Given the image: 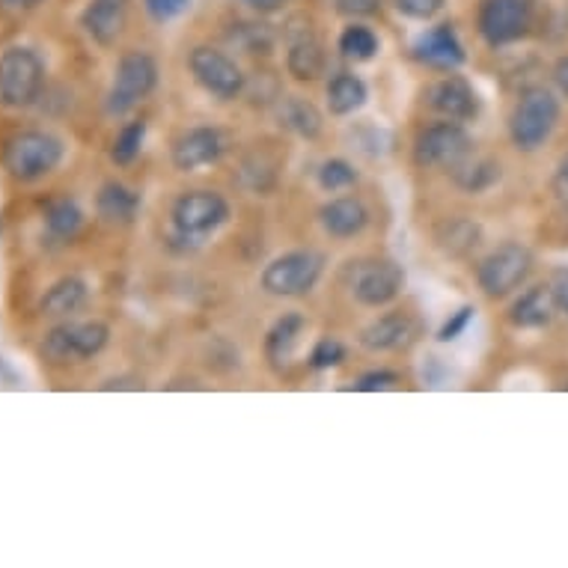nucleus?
Segmentation results:
<instances>
[{
	"label": "nucleus",
	"instance_id": "33",
	"mask_svg": "<svg viewBox=\"0 0 568 568\" xmlns=\"http://www.w3.org/2000/svg\"><path fill=\"white\" fill-rule=\"evenodd\" d=\"M345 361V345L339 343V339H334V336H325V339H318L316 345H313V352H310V366L313 369H334V366H339Z\"/></svg>",
	"mask_w": 568,
	"mask_h": 568
},
{
	"label": "nucleus",
	"instance_id": "12",
	"mask_svg": "<svg viewBox=\"0 0 568 568\" xmlns=\"http://www.w3.org/2000/svg\"><path fill=\"white\" fill-rule=\"evenodd\" d=\"M530 0H483L476 28L488 48H506L530 33Z\"/></svg>",
	"mask_w": 568,
	"mask_h": 568
},
{
	"label": "nucleus",
	"instance_id": "35",
	"mask_svg": "<svg viewBox=\"0 0 568 568\" xmlns=\"http://www.w3.org/2000/svg\"><path fill=\"white\" fill-rule=\"evenodd\" d=\"M396 384H402L399 373H393V369H375V373L361 375L357 384H354V390L378 393V390H390V387H396Z\"/></svg>",
	"mask_w": 568,
	"mask_h": 568
},
{
	"label": "nucleus",
	"instance_id": "28",
	"mask_svg": "<svg viewBox=\"0 0 568 568\" xmlns=\"http://www.w3.org/2000/svg\"><path fill=\"white\" fill-rule=\"evenodd\" d=\"M453 179H456L458 187H465L467 194H483V191L500 182V164L491 159H474L470 155L462 168L453 170Z\"/></svg>",
	"mask_w": 568,
	"mask_h": 568
},
{
	"label": "nucleus",
	"instance_id": "27",
	"mask_svg": "<svg viewBox=\"0 0 568 568\" xmlns=\"http://www.w3.org/2000/svg\"><path fill=\"white\" fill-rule=\"evenodd\" d=\"M45 230L54 242H75L78 233L84 230V212H81V205H78L75 200H69V196L54 200V203L45 209Z\"/></svg>",
	"mask_w": 568,
	"mask_h": 568
},
{
	"label": "nucleus",
	"instance_id": "8",
	"mask_svg": "<svg viewBox=\"0 0 568 568\" xmlns=\"http://www.w3.org/2000/svg\"><path fill=\"white\" fill-rule=\"evenodd\" d=\"M230 221V203L217 191H187L173 203V226L179 239L203 242Z\"/></svg>",
	"mask_w": 568,
	"mask_h": 568
},
{
	"label": "nucleus",
	"instance_id": "29",
	"mask_svg": "<svg viewBox=\"0 0 568 568\" xmlns=\"http://www.w3.org/2000/svg\"><path fill=\"white\" fill-rule=\"evenodd\" d=\"M143 143H146V122H125L111 143V161L116 168H129V164L138 161L140 152H143Z\"/></svg>",
	"mask_w": 568,
	"mask_h": 568
},
{
	"label": "nucleus",
	"instance_id": "24",
	"mask_svg": "<svg viewBox=\"0 0 568 568\" xmlns=\"http://www.w3.org/2000/svg\"><path fill=\"white\" fill-rule=\"evenodd\" d=\"M90 298V290L81 277H63L57 280L54 286L45 292L42 298V316L48 318H69L75 316L78 310L84 307Z\"/></svg>",
	"mask_w": 568,
	"mask_h": 568
},
{
	"label": "nucleus",
	"instance_id": "34",
	"mask_svg": "<svg viewBox=\"0 0 568 568\" xmlns=\"http://www.w3.org/2000/svg\"><path fill=\"white\" fill-rule=\"evenodd\" d=\"M393 7L410 21H432L444 12L447 0H393Z\"/></svg>",
	"mask_w": 568,
	"mask_h": 568
},
{
	"label": "nucleus",
	"instance_id": "2",
	"mask_svg": "<svg viewBox=\"0 0 568 568\" xmlns=\"http://www.w3.org/2000/svg\"><path fill=\"white\" fill-rule=\"evenodd\" d=\"M63 140L51 131H21L3 150V168L16 182H39L63 161Z\"/></svg>",
	"mask_w": 568,
	"mask_h": 568
},
{
	"label": "nucleus",
	"instance_id": "42",
	"mask_svg": "<svg viewBox=\"0 0 568 568\" xmlns=\"http://www.w3.org/2000/svg\"><path fill=\"white\" fill-rule=\"evenodd\" d=\"M253 12H260V16H274L286 7V0H244Z\"/></svg>",
	"mask_w": 568,
	"mask_h": 568
},
{
	"label": "nucleus",
	"instance_id": "38",
	"mask_svg": "<svg viewBox=\"0 0 568 568\" xmlns=\"http://www.w3.org/2000/svg\"><path fill=\"white\" fill-rule=\"evenodd\" d=\"M336 10L348 16V19H369L375 12L382 10L384 0H334Z\"/></svg>",
	"mask_w": 568,
	"mask_h": 568
},
{
	"label": "nucleus",
	"instance_id": "16",
	"mask_svg": "<svg viewBox=\"0 0 568 568\" xmlns=\"http://www.w3.org/2000/svg\"><path fill=\"white\" fill-rule=\"evenodd\" d=\"M414 57L423 65L438 69V72H456L458 65L467 60L465 45H462L453 24H438V28L419 33L417 42H414Z\"/></svg>",
	"mask_w": 568,
	"mask_h": 568
},
{
	"label": "nucleus",
	"instance_id": "21",
	"mask_svg": "<svg viewBox=\"0 0 568 568\" xmlns=\"http://www.w3.org/2000/svg\"><path fill=\"white\" fill-rule=\"evenodd\" d=\"M95 212L104 224L129 226L134 224V217L140 212V196L125 187L122 182H104L95 194Z\"/></svg>",
	"mask_w": 568,
	"mask_h": 568
},
{
	"label": "nucleus",
	"instance_id": "30",
	"mask_svg": "<svg viewBox=\"0 0 568 568\" xmlns=\"http://www.w3.org/2000/svg\"><path fill=\"white\" fill-rule=\"evenodd\" d=\"M339 54L354 63H366L378 54V37L366 24H348L339 37Z\"/></svg>",
	"mask_w": 568,
	"mask_h": 568
},
{
	"label": "nucleus",
	"instance_id": "31",
	"mask_svg": "<svg viewBox=\"0 0 568 568\" xmlns=\"http://www.w3.org/2000/svg\"><path fill=\"white\" fill-rule=\"evenodd\" d=\"M352 185H357V170H354V164H348L345 159H331L318 168V187H322V191L336 194V191H345V187Z\"/></svg>",
	"mask_w": 568,
	"mask_h": 568
},
{
	"label": "nucleus",
	"instance_id": "15",
	"mask_svg": "<svg viewBox=\"0 0 568 568\" xmlns=\"http://www.w3.org/2000/svg\"><path fill=\"white\" fill-rule=\"evenodd\" d=\"M226 143L224 134L212 125H196V129L185 131L182 138L173 143V168L179 173H194V170L212 168L217 161L224 159Z\"/></svg>",
	"mask_w": 568,
	"mask_h": 568
},
{
	"label": "nucleus",
	"instance_id": "13",
	"mask_svg": "<svg viewBox=\"0 0 568 568\" xmlns=\"http://www.w3.org/2000/svg\"><path fill=\"white\" fill-rule=\"evenodd\" d=\"M283 33H286V69H290V75L301 84H310L318 75H325V45L316 37L313 24L304 16H295Z\"/></svg>",
	"mask_w": 568,
	"mask_h": 568
},
{
	"label": "nucleus",
	"instance_id": "37",
	"mask_svg": "<svg viewBox=\"0 0 568 568\" xmlns=\"http://www.w3.org/2000/svg\"><path fill=\"white\" fill-rule=\"evenodd\" d=\"M470 318H474V307L456 310V313H453V316L444 322V327L438 331L440 343H453V339H458V336L465 334V327L470 325Z\"/></svg>",
	"mask_w": 568,
	"mask_h": 568
},
{
	"label": "nucleus",
	"instance_id": "36",
	"mask_svg": "<svg viewBox=\"0 0 568 568\" xmlns=\"http://www.w3.org/2000/svg\"><path fill=\"white\" fill-rule=\"evenodd\" d=\"M187 3H191V0H143L150 19L159 21V24H168V21L179 19V16L187 10Z\"/></svg>",
	"mask_w": 568,
	"mask_h": 568
},
{
	"label": "nucleus",
	"instance_id": "41",
	"mask_svg": "<svg viewBox=\"0 0 568 568\" xmlns=\"http://www.w3.org/2000/svg\"><path fill=\"white\" fill-rule=\"evenodd\" d=\"M550 75H554V87L559 90V95H566L568 99V57H559Z\"/></svg>",
	"mask_w": 568,
	"mask_h": 568
},
{
	"label": "nucleus",
	"instance_id": "9",
	"mask_svg": "<svg viewBox=\"0 0 568 568\" xmlns=\"http://www.w3.org/2000/svg\"><path fill=\"white\" fill-rule=\"evenodd\" d=\"M111 343V327L104 322H63L42 343V354L51 364H78L102 354Z\"/></svg>",
	"mask_w": 568,
	"mask_h": 568
},
{
	"label": "nucleus",
	"instance_id": "39",
	"mask_svg": "<svg viewBox=\"0 0 568 568\" xmlns=\"http://www.w3.org/2000/svg\"><path fill=\"white\" fill-rule=\"evenodd\" d=\"M554 194L568 209V155H562V161L557 164V173H554Z\"/></svg>",
	"mask_w": 568,
	"mask_h": 568
},
{
	"label": "nucleus",
	"instance_id": "1",
	"mask_svg": "<svg viewBox=\"0 0 568 568\" xmlns=\"http://www.w3.org/2000/svg\"><path fill=\"white\" fill-rule=\"evenodd\" d=\"M559 99L548 87H527L513 113H509V138H513L515 150L521 152H539L559 125Z\"/></svg>",
	"mask_w": 568,
	"mask_h": 568
},
{
	"label": "nucleus",
	"instance_id": "7",
	"mask_svg": "<svg viewBox=\"0 0 568 568\" xmlns=\"http://www.w3.org/2000/svg\"><path fill=\"white\" fill-rule=\"evenodd\" d=\"M532 271V253L524 244H500L479 265H476V283L488 298H506L515 290H521Z\"/></svg>",
	"mask_w": 568,
	"mask_h": 568
},
{
	"label": "nucleus",
	"instance_id": "18",
	"mask_svg": "<svg viewBox=\"0 0 568 568\" xmlns=\"http://www.w3.org/2000/svg\"><path fill=\"white\" fill-rule=\"evenodd\" d=\"M129 3L131 0H90L81 16V28L87 30V37L93 39L95 45H113L129 24Z\"/></svg>",
	"mask_w": 568,
	"mask_h": 568
},
{
	"label": "nucleus",
	"instance_id": "22",
	"mask_svg": "<svg viewBox=\"0 0 568 568\" xmlns=\"http://www.w3.org/2000/svg\"><path fill=\"white\" fill-rule=\"evenodd\" d=\"M483 242V226L470 221V217H453L444 221L435 233V244L438 251L449 260H465L467 253H474Z\"/></svg>",
	"mask_w": 568,
	"mask_h": 568
},
{
	"label": "nucleus",
	"instance_id": "32",
	"mask_svg": "<svg viewBox=\"0 0 568 568\" xmlns=\"http://www.w3.org/2000/svg\"><path fill=\"white\" fill-rule=\"evenodd\" d=\"M233 39L247 54H268L274 48V33L268 30V24H239Z\"/></svg>",
	"mask_w": 568,
	"mask_h": 568
},
{
	"label": "nucleus",
	"instance_id": "23",
	"mask_svg": "<svg viewBox=\"0 0 568 568\" xmlns=\"http://www.w3.org/2000/svg\"><path fill=\"white\" fill-rule=\"evenodd\" d=\"M327 99V111L334 113V116H352L366 104L369 99V87L361 75H354V72H339V75L331 78V84L325 90Z\"/></svg>",
	"mask_w": 568,
	"mask_h": 568
},
{
	"label": "nucleus",
	"instance_id": "11",
	"mask_svg": "<svg viewBox=\"0 0 568 568\" xmlns=\"http://www.w3.org/2000/svg\"><path fill=\"white\" fill-rule=\"evenodd\" d=\"M187 69L205 93L215 95L221 102H233L244 93V72L233 57L212 45H196L187 57Z\"/></svg>",
	"mask_w": 568,
	"mask_h": 568
},
{
	"label": "nucleus",
	"instance_id": "14",
	"mask_svg": "<svg viewBox=\"0 0 568 568\" xmlns=\"http://www.w3.org/2000/svg\"><path fill=\"white\" fill-rule=\"evenodd\" d=\"M426 104L432 111L453 122H470L483 111V99L476 93V87L465 75L447 72L426 90Z\"/></svg>",
	"mask_w": 568,
	"mask_h": 568
},
{
	"label": "nucleus",
	"instance_id": "3",
	"mask_svg": "<svg viewBox=\"0 0 568 568\" xmlns=\"http://www.w3.org/2000/svg\"><path fill=\"white\" fill-rule=\"evenodd\" d=\"M159 87V63L146 51H129L120 57L113 69L111 90L104 99L108 116H125L138 108L143 99H150Z\"/></svg>",
	"mask_w": 568,
	"mask_h": 568
},
{
	"label": "nucleus",
	"instance_id": "40",
	"mask_svg": "<svg viewBox=\"0 0 568 568\" xmlns=\"http://www.w3.org/2000/svg\"><path fill=\"white\" fill-rule=\"evenodd\" d=\"M554 295H557L559 310L568 316V271H557V277H554Z\"/></svg>",
	"mask_w": 568,
	"mask_h": 568
},
{
	"label": "nucleus",
	"instance_id": "6",
	"mask_svg": "<svg viewBox=\"0 0 568 568\" xmlns=\"http://www.w3.org/2000/svg\"><path fill=\"white\" fill-rule=\"evenodd\" d=\"M45 84V63L33 48H7L0 57V104L30 108Z\"/></svg>",
	"mask_w": 568,
	"mask_h": 568
},
{
	"label": "nucleus",
	"instance_id": "25",
	"mask_svg": "<svg viewBox=\"0 0 568 568\" xmlns=\"http://www.w3.org/2000/svg\"><path fill=\"white\" fill-rule=\"evenodd\" d=\"M307 331V318L301 316V313H286V316H280L274 325H271L268 336H265V354H268V361L274 364H286L295 348H298L301 336Z\"/></svg>",
	"mask_w": 568,
	"mask_h": 568
},
{
	"label": "nucleus",
	"instance_id": "20",
	"mask_svg": "<svg viewBox=\"0 0 568 568\" xmlns=\"http://www.w3.org/2000/svg\"><path fill=\"white\" fill-rule=\"evenodd\" d=\"M557 295H554V286H532L515 301L513 310H509V322L521 331H539V327H548L557 316Z\"/></svg>",
	"mask_w": 568,
	"mask_h": 568
},
{
	"label": "nucleus",
	"instance_id": "10",
	"mask_svg": "<svg viewBox=\"0 0 568 568\" xmlns=\"http://www.w3.org/2000/svg\"><path fill=\"white\" fill-rule=\"evenodd\" d=\"M354 301L369 310H382L399 298L405 290V271L393 260H364L352 265L348 280Z\"/></svg>",
	"mask_w": 568,
	"mask_h": 568
},
{
	"label": "nucleus",
	"instance_id": "19",
	"mask_svg": "<svg viewBox=\"0 0 568 568\" xmlns=\"http://www.w3.org/2000/svg\"><path fill=\"white\" fill-rule=\"evenodd\" d=\"M318 221H322V230L331 239H354V235L364 233L366 224H369V209L357 196H336V200H327L322 205Z\"/></svg>",
	"mask_w": 568,
	"mask_h": 568
},
{
	"label": "nucleus",
	"instance_id": "4",
	"mask_svg": "<svg viewBox=\"0 0 568 568\" xmlns=\"http://www.w3.org/2000/svg\"><path fill=\"white\" fill-rule=\"evenodd\" d=\"M325 274V256L316 251H290L271 260L260 274V286L271 298H304Z\"/></svg>",
	"mask_w": 568,
	"mask_h": 568
},
{
	"label": "nucleus",
	"instance_id": "26",
	"mask_svg": "<svg viewBox=\"0 0 568 568\" xmlns=\"http://www.w3.org/2000/svg\"><path fill=\"white\" fill-rule=\"evenodd\" d=\"M280 122L292 131V134H298L301 140H316L322 134V113L313 102L307 99H301V95H290V99H283L280 102Z\"/></svg>",
	"mask_w": 568,
	"mask_h": 568
},
{
	"label": "nucleus",
	"instance_id": "17",
	"mask_svg": "<svg viewBox=\"0 0 568 568\" xmlns=\"http://www.w3.org/2000/svg\"><path fill=\"white\" fill-rule=\"evenodd\" d=\"M361 345L366 352H402L417 339V322L408 313H384L373 318L369 325L361 331Z\"/></svg>",
	"mask_w": 568,
	"mask_h": 568
},
{
	"label": "nucleus",
	"instance_id": "43",
	"mask_svg": "<svg viewBox=\"0 0 568 568\" xmlns=\"http://www.w3.org/2000/svg\"><path fill=\"white\" fill-rule=\"evenodd\" d=\"M3 7H10V10H37L42 0H0Z\"/></svg>",
	"mask_w": 568,
	"mask_h": 568
},
{
	"label": "nucleus",
	"instance_id": "5",
	"mask_svg": "<svg viewBox=\"0 0 568 568\" xmlns=\"http://www.w3.org/2000/svg\"><path fill=\"white\" fill-rule=\"evenodd\" d=\"M474 155V138L465 122H432L414 140V161L417 168H440L453 173Z\"/></svg>",
	"mask_w": 568,
	"mask_h": 568
}]
</instances>
